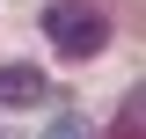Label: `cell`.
Returning <instances> with one entry per match:
<instances>
[{
  "label": "cell",
  "mask_w": 146,
  "mask_h": 139,
  "mask_svg": "<svg viewBox=\"0 0 146 139\" xmlns=\"http://www.w3.org/2000/svg\"><path fill=\"white\" fill-rule=\"evenodd\" d=\"M44 37H51L66 59H95L110 44V15L88 7V0H58V7H44Z\"/></svg>",
  "instance_id": "1"
},
{
  "label": "cell",
  "mask_w": 146,
  "mask_h": 139,
  "mask_svg": "<svg viewBox=\"0 0 146 139\" xmlns=\"http://www.w3.org/2000/svg\"><path fill=\"white\" fill-rule=\"evenodd\" d=\"M44 103V66H0V110Z\"/></svg>",
  "instance_id": "2"
},
{
  "label": "cell",
  "mask_w": 146,
  "mask_h": 139,
  "mask_svg": "<svg viewBox=\"0 0 146 139\" xmlns=\"http://www.w3.org/2000/svg\"><path fill=\"white\" fill-rule=\"evenodd\" d=\"M44 139H95V124L80 117V110H58V117L44 124Z\"/></svg>",
  "instance_id": "3"
},
{
  "label": "cell",
  "mask_w": 146,
  "mask_h": 139,
  "mask_svg": "<svg viewBox=\"0 0 146 139\" xmlns=\"http://www.w3.org/2000/svg\"><path fill=\"white\" fill-rule=\"evenodd\" d=\"M117 139H139V95L117 103Z\"/></svg>",
  "instance_id": "4"
}]
</instances>
